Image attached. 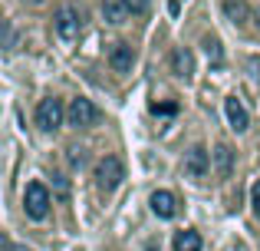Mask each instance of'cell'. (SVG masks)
Returning <instances> with one entry per match:
<instances>
[{"label": "cell", "instance_id": "1", "mask_svg": "<svg viewBox=\"0 0 260 251\" xmlns=\"http://www.w3.org/2000/svg\"><path fill=\"white\" fill-rule=\"evenodd\" d=\"M122 179H125V165H122L119 155L99 159V165H95V185H99V192H115L122 185Z\"/></svg>", "mask_w": 260, "mask_h": 251}, {"label": "cell", "instance_id": "2", "mask_svg": "<svg viewBox=\"0 0 260 251\" xmlns=\"http://www.w3.org/2000/svg\"><path fill=\"white\" fill-rule=\"evenodd\" d=\"M23 208L33 221H43L50 215V192H46L43 182H30L23 192Z\"/></svg>", "mask_w": 260, "mask_h": 251}, {"label": "cell", "instance_id": "3", "mask_svg": "<svg viewBox=\"0 0 260 251\" xmlns=\"http://www.w3.org/2000/svg\"><path fill=\"white\" fill-rule=\"evenodd\" d=\"M53 26H56V33L63 40H76L79 37V30H83V13L76 10V7H59L56 10V17H53Z\"/></svg>", "mask_w": 260, "mask_h": 251}, {"label": "cell", "instance_id": "4", "mask_svg": "<svg viewBox=\"0 0 260 251\" xmlns=\"http://www.w3.org/2000/svg\"><path fill=\"white\" fill-rule=\"evenodd\" d=\"M59 123H63V103H59L56 96L40 99V106H37V126L43 129V132H53Z\"/></svg>", "mask_w": 260, "mask_h": 251}, {"label": "cell", "instance_id": "5", "mask_svg": "<svg viewBox=\"0 0 260 251\" xmlns=\"http://www.w3.org/2000/svg\"><path fill=\"white\" fill-rule=\"evenodd\" d=\"M66 116H70V126H76V129H89V126H95V119H99V109H95L89 99H73L70 103V109H66Z\"/></svg>", "mask_w": 260, "mask_h": 251}, {"label": "cell", "instance_id": "6", "mask_svg": "<svg viewBox=\"0 0 260 251\" xmlns=\"http://www.w3.org/2000/svg\"><path fill=\"white\" fill-rule=\"evenodd\" d=\"M211 169V159H208V149L204 146H194L188 155H184V175H191V179H204Z\"/></svg>", "mask_w": 260, "mask_h": 251}, {"label": "cell", "instance_id": "7", "mask_svg": "<svg viewBox=\"0 0 260 251\" xmlns=\"http://www.w3.org/2000/svg\"><path fill=\"white\" fill-rule=\"evenodd\" d=\"M224 113H228V123L234 132H244V129L250 126V116H247V109H244V103L237 96H228L224 99Z\"/></svg>", "mask_w": 260, "mask_h": 251}, {"label": "cell", "instance_id": "8", "mask_svg": "<svg viewBox=\"0 0 260 251\" xmlns=\"http://www.w3.org/2000/svg\"><path fill=\"white\" fill-rule=\"evenodd\" d=\"M132 63H135L132 46H128V43H115L112 53H109V66H112L115 73H128V70H132Z\"/></svg>", "mask_w": 260, "mask_h": 251}, {"label": "cell", "instance_id": "9", "mask_svg": "<svg viewBox=\"0 0 260 251\" xmlns=\"http://www.w3.org/2000/svg\"><path fill=\"white\" fill-rule=\"evenodd\" d=\"M172 70H175V76L191 79V73H194V57H191V50H184V46L172 50Z\"/></svg>", "mask_w": 260, "mask_h": 251}, {"label": "cell", "instance_id": "10", "mask_svg": "<svg viewBox=\"0 0 260 251\" xmlns=\"http://www.w3.org/2000/svg\"><path fill=\"white\" fill-rule=\"evenodd\" d=\"M152 212L158 218H175V212H178L175 195L172 192H152Z\"/></svg>", "mask_w": 260, "mask_h": 251}, {"label": "cell", "instance_id": "11", "mask_svg": "<svg viewBox=\"0 0 260 251\" xmlns=\"http://www.w3.org/2000/svg\"><path fill=\"white\" fill-rule=\"evenodd\" d=\"M214 165H217V175L228 179L231 175V165H234V149L231 146H217L214 149Z\"/></svg>", "mask_w": 260, "mask_h": 251}, {"label": "cell", "instance_id": "12", "mask_svg": "<svg viewBox=\"0 0 260 251\" xmlns=\"http://www.w3.org/2000/svg\"><path fill=\"white\" fill-rule=\"evenodd\" d=\"M175 251H201V235L198 232H178L175 235Z\"/></svg>", "mask_w": 260, "mask_h": 251}, {"label": "cell", "instance_id": "13", "mask_svg": "<svg viewBox=\"0 0 260 251\" xmlns=\"http://www.w3.org/2000/svg\"><path fill=\"white\" fill-rule=\"evenodd\" d=\"M125 0H102V13H106L109 23H122V17H125Z\"/></svg>", "mask_w": 260, "mask_h": 251}, {"label": "cell", "instance_id": "14", "mask_svg": "<svg viewBox=\"0 0 260 251\" xmlns=\"http://www.w3.org/2000/svg\"><path fill=\"white\" fill-rule=\"evenodd\" d=\"M224 13L231 23H244L247 20V4L244 0H224Z\"/></svg>", "mask_w": 260, "mask_h": 251}, {"label": "cell", "instance_id": "15", "mask_svg": "<svg viewBox=\"0 0 260 251\" xmlns=\"http://www.w3.org/2000/svg\"><path fill=\"white\" fill-rule=\"evenodd\" d=\"M204 50H208V57L214 60V63H221V60H224V53H221V43H217L214 37H208V40H204Z\"/></svg>", "mask_w": 260, "mask_h": 251}, {"label": "cell", "instance_id": "16", "mask_svg": "<svg viewBox=\"0 0 260 251\" xmlns=\"http://www.w3.org/2000/svg\"><path fill=\"white\" fill-rule=\"evenodd\" d=\"M152 113H155V116H175L178 103H152Z\"/></svg>", "mask_w": 260, "mask_h": 251}, {"label": "cell", "instance_id": "17", "mask_svg": "<svg viewBox=\"0 0 260 251\" xmlns=\"http://www.w3.org/2000/svg\"><path fill=\"white\" fill-rule=\"evenodd\" d=\"M250 202H254V215L260 218V179L254 182V188H250Z\"/></svg>", "mask_w": 260, "mask_h": 251}, {"label": "cell", "instance_id": "18", "mask_svg": "<svg viewBox=\"0 0 260 251\" xmlns=\"http://www.w3.org/2000/svg\"><path fill=\"white\" fill-rule=\"evenodd\" d=\"M125 7H128L132 13H145V10H148V0H125Z\"/></svg>", "mask_w": 260, "mask_h": 251}, {"label": "cell", "instance_id": "19", "mask_svg": "<svg viewBox=\"0 0 260 251\" xmlns=\"http://www.w3.org/2000/svg\"><path fill=\"white\" fill-rule=\"evenodd\" d=\"M4 46H7V53L13 50V26L10 23H4Z\"/></svg>", "mask_w": 260, "mask_h": 251}, {"label": "cell", "instance_id": "20", "mask_svg": "<svg viewBox=\"0 0 260 251\" xmlns=\"http://www.w3.org/2000/svg\"><path fill=\"white\" fill-rule=\"evenodd\" d=\"M70 162H73V165H83V162H86V155H83V149H73V155H70Z\"/></svg>", "mask_w": 260, "mask_h": 251}, {"label": "cell", "instance_id": "21", "mask_svg": "<svg viewBox=\"0 0 260 251\" xmlns=\"http://www.w3.org/2000/svg\"><path fill=\"white\" fill-rule=\"evenodd\" d=\"M4 251H30V248H23V245H13L10 238H4Z\"/></svg>", "mask_w": 260, "mask_h": 251}, {"label": "cell", "instance_id": "22", "mask_svg": "<svg viewBox=\"0 0 260 251\" xmlns=\"http://www.w3.org/2000/svg\"><path fill=\"white\" fill-rule=\"evenodd\" d=\"M56 188H59V195H66V192H70V185H66V179H63V175H56Z\"/></svg>", "mask_w": 260, "mask_h": 251}, {"label": "cell", "instance_id": "23", "mask_svg": "<svg viewBox=\"0 0 260 251\" xmlns=\"http://www.w3.org/2000/svg\"><path fill=\"white\" fill-rule=\"evenodd\" d=\"M145 251H161V248L158 245H145Z\"/></svg>", "mask_w": 260, "mask_h": 251}, {"label": "cell", "instance_id": "24", "mask_svg": "<svg viewBox=\"0 0 260 251\" xmlns=\"http://www.w3.org/2000/svg\"><path fill=\"white\" fill-rule=\"evenodd\" d=\"M26 4H43V0H26Z\"/></svg>", "mask_w": 260, "mask_h": 251}]
</instances>
